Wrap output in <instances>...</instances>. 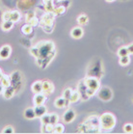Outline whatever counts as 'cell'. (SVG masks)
I'll list each match as a JSON object with an SVG mask.
<instances>
[{
	"label": "cell",
	"mask_w": 133,
	"mask_h": 134,
	"mask_svg": "<svg viewBox=\"0 0 133 134\" xmlns=\"http://www.w3.org/2000/svg\"><path fill=\"white\" fill-rule=\"evenodd\" d=\"M54 52V43L52 42H42L35 47L31 49V54L35 56L37 60L45 61L46 58L49 57V55Z\"/></svg>",
	"instance_id": "1"
},
{
	"label": "cell",
	"mask_w": 133,
	"mask_h": 134,
	"mask_svg": "<svg viewBox=\"0 0 133 134\" xmlns=\"http://www.w3.org/2000/svg\"><path fill=\"white\" fill-rule=\"evenodd\" d=\"M79 127H82V129H83L81 132H93V133L99 132L100 131L99 117H97V116L89 117L82 125H79Z\"/></svg>",
	"instance_id": "2"
},
{
	"label": "cell",
	"mask_w": 133,
	"mask_h": 134,
	"mask_svg": "<svg viewBox=\"0 0 133 134\" xmlns=\"http://www.w3.org/2000/svg\"><path fill=\"white\" fill-rule=\"evenodd\" d=\"M99 125L100 129L102 130H112L116 125V117L112 113H103L101 116H99Z\"/></svg>",
	"instance_id": "3"
},
{
	"label": "cell",
	"mask_w": 133,
	"mask_h": 134,
	"mask_svg": "<svg viewBox=\"0 0 133 134\" xmlns=\"http://www.w3.org/2000/svg\"><path fill=\"white\" fill-rule=\"evenodd\" d=\"M97 98L102 101H110L113 98V92L109 87H102L97 91Z\"/></svg>",
	"instance_id": "4"
},
{
	"label": "cell",
	"mask_w": 133,
	"mask_h": 134,
	"mask_svg": "<svg viewBox=\"0 0 133 134\" xmlns=\"http://www.w3.org/2000/svg\"><path fill=\"white\" fill-rule=\"evenodd\" d=\"M83 82L86 84L89 89H93L95 91H98V89L100 88V82L97 77L95 76H87L83 79Z\"/></svg>",
	"instance_id": "5"
},
{
	"label": "cell",
	"mask_w": 133,
	"mask_h": 134,
	"mask_svg": "<svg viewBox=\"0 0 133 134\" xmlns=\"http://www.w3.org/2000/svg\"><path fill=\"white\" fill-rule=\"evenodd\" d=\"M75 117H76V114L73 109H68L66 112L64 113L63 122H66V124H70V122H73L74 121Z\"/></svg>",
	"instance_id": "6"
},
{
	"label": "cell",
	"mask_w": 133,
	"mask_h": 134,
	"mask_svg": "<svg viewBox=\"0 0 133 134\" xmlns=\"http://www.w3.org/2000/svg\"><path fill=\"white\" fill-rule=\"evenodd\" d=\"M12 53V48L9 44H5L0 48V60H6Z\"/></svg>",
	"instance_id": "7"
},
{
	"label": "cell",
	"mask_w": 133,
	"mask_h": 134,
	"mask_svg": "<svg viewBox=\"0 0 133 134\" xmlns=\"http://www.w3.org/2000/svg\"><path fill=\"white\" fill-rule=\"evenodd\" d=\"M54 92V85L52 84L50 81H42V93L46 94V96H48V94H51L52 93Z\"/></svg>",
	"instance_id": "8"
},
{
	"label": "cell",
	"mask_w": 133,
	"mask_h": 134,
	"mask_svg": "<svg viewBox=\"0 0 133 134\" xmlns=\"http://www.w3.org/2000/svg\"><path fill=\"white\" fill-rule=\"evenodd\" d=\"M83 34H84V31L82 29V27L80 26H76V27H73L71 32H70V36L73 37V39H75V40H79V39H81L82 36H83Z\"/></svg>",
	"instance_id": "9"
},
{
	"label": "cell",
	"mask_w": 133,
	"mask_h": 134,
	"mask_svg": "<svg viewBox=\"0 0 133 134\" xmlns=\"http://www.w3.org/2000/svg\"><path fill=\"white\" fill-rule=\"evenodd\" d=\"M46 96L43 93H39V94H35V97L33 98L34 104L35 105H42L46 102Z\"/></svg>",
	"instance_id": "10"
},
{
	"label": "cell",
	"mask_w": 133,
	"mask_h": 134,
	"mask_svg": "<svg viewBox=\"0 0 133 134\" xmlns=\"http://www.w3.org/2000/svg\"><path fill=\"white\" fill-rule=\"evenodd\" d=\"M15 92H16V89L14 87V86H9L8 88H5L4 89V92H3V96L4 98H6V99H10V98H12L14 96H15Z\"/></svg>",
	"instance_id": "11"
},
{
	"label": "cell",
	"mask_w": 133,
	"mask_h": 134,
	"mask_svg": "<svg viewBox=\"0 0 133 134\" xmlns=\"http://www.w3.org/2000/svg\"><path fill=\"white\" fill-rule=\"evenodd\" d=\"M34 110H35V113H36V117H38V118H41L46 113V107L43 104H42V105H35Z\"/></svg>",
	"instance_id": "12"
},
{
	"label": "cell",
	"mask_w": 133,
	"mask_h": 134,
	"mask_svg": "<svg viewBox=\"0 0 133 134\" xmlns=\"http://www.w3.org/2000/svg\"><path fill=\"white\" fill-rule=\"evenodd\" d=\"M68 103H69V101H66V98H64V97L57 98L54 101V105L57 107V108H59V109H62V108H64V107L66 106Z\"/></svg>",
	"instance_id": "13"
},
{
	"label": "cell",
	"mask_w": 133,
	"mask_h": 134,
	"mask_svg": "<svg viewBox=\"0 0 133 134\" xmlns=\"http://www.w3.org/2000/svg\"><path fill=\"white\" fill-rule=\"evenodd\" d=\"M24 117L27 120H33L36 118V113H35V110L32 107H29V108H26L24 110Z\"/></svg>",
	"instance_id": "14"
},
{
	"label": "cell",
	"mask_w": 133,
	"mask_h": 134,
	"mask_svg": "<svg viewBox=\"0 0 133 134\" xmlns=\"http://www.w3.org/2000/svg\"><path fill=\"white\" fill-rule=\"evenodd\" d=\"M0 83L1 85L3 86L4 88H8L9 86H11L12 84V80H11V76L6 75V74H3L1 79H0Z\"/></svg>",
	"instance_id": "15"
},
{
	"label": "cell",
	"mask_w": 133,
	"mask_h": 134,
	"mask_svg": "<svg viewBox=\"0 0 133 134\" xmlns=\"http://www.w3.org/2000/svg\"><path fill=\"white\" fill-rule=\"evenodd\" d=\"M31 89H32L33 93H35V94L42 93V81H36V82H34Z\"/></svg>",
	"instance_id": "16"
},
{
	"label": "cell",
	"mask_w": 133,
	"mask_h": 134,
	"mask_svg": "<svg viewBox=\"0 0 133 134\" xmlns=\"http://www.w3.org/2000/svg\"><path fill=\"white\" fill-rule=\"evenodd\" d=\"M19 19H20V13L18 11H11L10 20H12L14 23H15V22H18Z\"/></svg>",
	"instance_id": "17"
},
{
	"label": "cell",
	"mask_w": 133,
	"mask_h": 134,
	"mask_svg": "<svg viewBox=\"0 0 133 134\" xmlns=\"http://www.w3.org/2000/svg\"><path fill=\"white\" fill-rule=\"evenodd\" d=\"M42 132L43 133H54V125L51 124L42 125Z\"/></svg>",
	"instance_id": "18"
},
{
	"label": "cell",
	"mask_w": 133,
	"mask_h": 134,
	"mask_svg": "<svg viewBox=\"0 0 133 134\" xmlns=\"http://www.w3.org/2000/svg\"><path fill=\"white\" fill-rule=\"evenodd\" d=\"M14 26V22L12 20H3L2 24H1V28L3 31H10Z\"/></svg>",
	"instance_id": "19"
},
{
	"label": "cell",
	"mask_w": 133,
	"mask_h": 134,
	"mask_svg": "<svg viewBox=\"0 0 133 134\" xmlns=\"http://www.w3.org/2000/svg\"><path fill=\"white\" fill-rule=\"evenodd\" d=\"M88 21H89V18H88L85 14H81L80 15H78V18H77V22H78L79 25L84 26V25L87 24Z\"/></svg>",
	"instance_id": "20"
},
{
	"label": "cell",
	"mask_w": 133,
	"mask_h": 134,
	"mask_svg": "<svg viewBox=\"0 0 133 134\" xmlns=\"http://www.w3.org/2000/svg\"><path fill=\"white\" fill-rule=\"evenodd\" d=\"M21 32L24 34V35H30L33 32V26L31 24H29V23L23 25L22 28H21Z\"/></svg>",
	"instance_id": "21"
},
{
	"label": "cell",
	"mask_w": 133,
	"mask_h": 134,
	"mask_svg": "<svg viewBox=\"0 0 133 134\" xmlns=\"http://www.w3.org/2000/svg\"><path fill=\"white\" fill-rule=\"evenodd\" d=\"M119 63L121 66L123 67H125L130 63V57L129 55H126V56H123V57H120V60H119Z\"/></svg>",
	"instance_id": "22"
},
{
	"label": "cell",
	"mask_w": 133,
	"mask_h": 134,
	"mask_svg": "<svg viewBox=\"0 0 133 134\" xmlns=\"http://www.w3.org/2000/svg\"><path fill=\"white\" fill-rule=\"evenodd\" d=\"M66 12V7L63 6V5H60V6H56L54 7L53 9V14L55 15H63L64 13Z\"/></svg>",
	"instance_id": "23"
},
{
	"label": "cell",
	"mask_w": 133,
	"mask_h": 134,
	"mask_svg": "<svg viewBox=\"0 0 133 134\" xmlns=\"http://www.w3.org/2000/svg\"><path fill=\"white\" fill-rule=\"evenodd\" d=\"M79 99H80V94H79V92L78 91H73V94H71V97H70V102H71V103H75V102H77Z\"/></svg>",
	"instance_id": "24"
},
{
	"label": "cell",
	"mask_w": 133,
	"mask_h": 134,
	"mask_svg": "<svg viewBox=\"0 0 133 134\" xmlns=\"http://www.w3.org/2000/svg\"><path fill=\"white\" fill-rule=\"evenodd\" d=\"M73 90L70 88H68L66 89L65 91H64V94H63V97L66 98V101H69L70 102V97H71V94H73Z\"/></svg>",
	"instance_id": "25"
},
{
	"label": "cell",
	"mask_w": 133,
	"mask_h": 134,
	"mask_svg": "<svg viewBox=\"0 0 133 134\" xmlns=\"http://www.w3.org/2000/svg\"><path fill=\"white\" fill-rule=\"evenodd\" d=\"M118 55L119 57H123V56H126V55H129V52H128V49H127L126 46H123L118 50Z\"/></svg>",
	"instance_id": "26"
},
{
	"label": "cell",
	"mask_w": 133,
	"mask_h": 134,
	"mask_svg": "<svg viewBox=\"0 0 133 134\" xmlns=\"http://www.w3.org/2000/svg\"><path fill=\"white\" fill-rule=\"evenodd\" d=\"M64 131H65V127H64L63 125H61V124H56V125H54V133L61 134V133H63Z\"/></svg>",
	"instance_id": "27"
},
{
	"label": "cell",
	"mask_w": 133,
	"mask_h": 134,
	"mask_svg": "<svg viewBox=\"0 0 133 134\" xmlns=\"http://www.w3.org/2000/svg\"><path fill=\"white\" fill-rule=\"evenodd\" d=\"M41 121H42V125H47L50 124V114H45L43 116L41 117Z\"/></svg>",
	"instance_id": "28"
},
{
	"label": "cell",
	"mask_w": 133,
	"mask_h": 134,
	"mask_svg": "<svg viewBox=\"0 0 133 134\" xmlns=\"http://www.w3.org/2000/svg\"><path fill=\"white\" fill-rule=\"evenodd\" d=\"M123 129L125 133H133V125L132 124H125Z\"/></svg>",
	"instance_id": "29"
},
{
	"label": "cell",
	"mask_w": 133,
	"mask_h": 134,
	"mask_svg": "<svg viewBox=\"0 0 133 134\" xmlns=\"http://www.w3.org/2000/svg\"><path fill=\"white\" fill-rule=\"evenodd\" d=\"M58 120H59V117L56 113H51L50 114V124L53 125H55L58 122Z\"/></svg>",
	"instance_id": "30"
},
{
	"label": "cell",
	"mask_w": 133,
	"mask_h": 134,
	"mask_svg": "<svg viewBox=\"0 0 133 134\" xmlns=\"http://www.w3.org/2000/svg\"><path fill=\"white\" fill-rule=\"evenodd\" d=\"M15 132V128L11 126V125H8V126H5L2 130V133H14Z\"/></svg>",
	"instance_id": "31"
},
{
	"label": "cell",
	"mask_w": 133,
	"mask_h": 134,
	"mask_svg": "<svg viewBox=\"0 0 133 134\" xmlns=\"http://www.w3.org/2000/svg\"><path fill=\"white\" fill-rule=\"evenodd\" d=\"M29 24H31L33 27H34V26H37V25L39 24V21H38V19H37L36 16H35V18H33L30 21H29Z\"/></svg>",
	"instance_id": "32"
},
{
	"label": "cell",
	"mask_w": 133,
	"mask_h": 134,
	"mask_svg": "<svg viewBox=\"0 0 133 134\" xmlns=\"http://www.w3.org/2000/svg\"><path fill=\"white\" fill-rule=\"evenodd\" d=\"M33 18H35V14H34V13H28L27 15H26V18H26V21L29 22Z\"/></svg>",
	"instance_id": "33"
},
{
	"label": "cell",
	"mask_w": 133,
	"mask_h": 134,
	"mask_svg": "<svg viewBox=\"0 0 133 134\" xmlns=\"http://www.w3.org/2000/svg\"><path fill=\"white\" fill-rule=\"evenodd\" d=\"M10 14H11V11H8V12H5L3 14V20H10Z\"/></svg>",
	"instance_id": "34"
},
{
	"label": "cell",
	"mask_w": 133,
	"mask_h": 134,
	"mask_svg": "<svg viewBox=\"0 0 133 134\" xmlns=\"http://www.w3.org/2000/svg\"><path fill=\"white\" fill-rule=\"evenodd\" d=\"M126 47H127V49H128L129 54H133V43H130V44H128Z\"/></svg>",
	"instance_id": "35"
},
{
	"label": "cell",
	"mask_w": 133,
	"mask_h": 134,
	"mask_svg": "<svg viewBox=\"0 0 133 134\" xmlns=\"http://www.w3.org/2000/svg\"><path fill=\"white\" fill-rule=\"evenodd\" d=\"M4 87L2 85H1V83H0V94H3V92H4Z\"/></svg>",
	"instance_id": "36"
},
{
	"label": "cell",
	"mask_w": 133,
	"mask_h": 134,
	"mask_svg": "<svg viewBox=\"0 0 133 134\" xmlns=\"http://www.w3.org/2000/svg\"><path fill=\"white\" fill-rule=\"evenodd\" d=\"M2 75H3V73H2V70H0V79H1V77H2Z\"/></svg>",
	"instance_id": "37"
},
{
	"label": "cell",
	"mask_w": 133,
	"mask_h": 134,
	"mask_svg": "<svg viewBox=\"0 0 133 134\" xmlns=\"http://www.w3.org/2000/svg\"><path fill=\"white\" fill-rule=\"evenodd\" d=\"M105 1H107V2H114L115 0H105Z\"/></svg>",
	"instance_id": "38"
}]
</instances>
